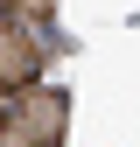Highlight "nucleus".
I'll list each match as a JSON object with an SVG mask.
<instances>
[{"label":"nucleus","mask_w":140,"mask_h":147,"mask_svg":"<svg viewBox=\"0 0 140 147\" xmlns=\"http://www.w3.org/2000/svg\"><path fill=\"white\" fill-rule=\"evenodd\" d=\"M63 119L70 98L56 84H28L0 98V147H63Z\"/></svg>","instance_id":"f257e3e1"},{"label":"nucleus","mask_w":140,"mask_h":147,"mask_svg":"<svg viewBox=\"0 0 140 147\" xmlns=\"http://www.w3.org/2000/svg\"><path fill=\"white\" fill-rule=\"evenodd\" d=\"M35 77H42V42H35L28 21H7V28H0V84H7V91H28Z\"/></svg>","instance_id":"f03ea898"},{"label":"nucleus","mask_w":140,"mask_h":147,"mask_svg":"<svg viewBox=\"0 0 140 147\" xmlns=\"http://www.w3.org/2000/svg\"><path fill=\"white\" fill-rule=\"evenodd\" d=\"M7 7V21H28V14H49V0H0Z\"/></svg>","instance_id":"7ed1b4c3"}]
</instances>
